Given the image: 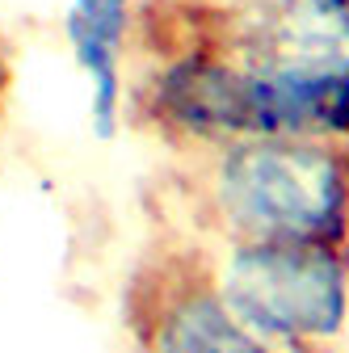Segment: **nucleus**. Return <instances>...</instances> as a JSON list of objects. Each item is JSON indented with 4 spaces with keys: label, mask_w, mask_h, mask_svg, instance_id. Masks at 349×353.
Instances as JSON below:
<instances>
[{
    "label": "nucleus",
    "mask_w": 349,
    "mask_h": 353,
    "mask_svg": "<svg viewBox=\"0 0 349 353\" xmlns=\"http://www.w3.org/2000/svg\"><path fill=\"white\" fill-rule=\"evenodd\" d=\"M202 202L228 244H349V143L236 139L215 148Z\"/></svg>",
    "instance_id": "nucleus-1"
},
{
    "label": "nucleus",
    "mask_w": 349,
    "mask_h": 353,
    "mask_svg": "<svg viewBox=\"0 0 349 353\" xmlns=\"http://www.w3.org/2000/svg\"><path fill=\"white\" fill-rule=\"evenodd\" d=\"M215 286L252 336L286 349H328L349 320V244H228Z\"/></svg>",
    "instance_id": "nucleus-2"
},
{
    "label": "nucleus",
    "mask_w": 349,
    "mask_h": 353,
    "mask_svg": "<svg viewBox=\"0 0 349 353\" xmlns=\"http://www.w3.org/2000/svg\"><path fill=\"white\" fill-rule=\"evenodd\" d=\"M126 324L143 353H295L252 336L215 286V265L198 252L143 261L126 290Z\"/></svg>",
    "instance_id": "nucleus-3"
},
{
    "label": "nucleus",
    "mask_w": 349,
    "mask_h": 353,
    "mask_svg": "<svg viewBox=\"0 0 349 353\" xmlns=\"http://www.w3.org/2000/svg\"><path fill=\"white\" fill-rule=\"evenodd\" d=\"M139 110L164 139L186 148L215 152L236 139H252L248 72L219 51H190L164 59L139 93Z\"/></svg>",
    "instance_id": "nucleus-4"
},
{
    "label": "nucleus",
    "mask_w": 349,
    "mask_h": 353,
    "mask_svg": "<svg viewBox=\"0 0 349 353\" xmlns=\"http://www.w3.org/2000/svg\"><path fill=\"white\" fill-rule=\"evenodd\" d=\"M219 55L252 68H349V0H248L219 13Z\"/></svg>",
    "instance_id": "nucleus-5"
},
{
    "label": "nucleus",
    "mask_w": 349,
    "mask_h": 353,
    "mask_svg": "<svg viewBox=\"0 0 349 353\" xmlns=\"http://www.w3.org/2000/svg\"><path fill=\"white\" fill-rule=\"evenodd\" d=\"M135 0H72L63 13L68 51L89 84V122L97 139H114L126 118V38Z\"/></svg>",
    "instance_id": "nucleus-6"
},
{
    "label": "nucleus",
    "mask_w": 349,
    "mask_h": 353,
    "mask_svg": "<svg viewBox=\"0 0 349 353\" xmlns=\"http://www.w3.org/2000/svg\"><path fill=\"white\" fill-rule=\"evenodd\" d=\"M5 93H9V59H5V42H0V105H5Z\"/></svg>",
    "instance_id": "nucleus-7"
},
{
    "label": "nucleus",
    "mask_w": 349,
    "mask_h": 353,
    "mask_svg": "<svg viewBox=\"0 0 349 353\" xmlns=\"http://www.w3.org/2000/svg\"><path fill=\"white\" fill-rule=\"evenodd\" d=\"M295 353H328V349H295Z\"/></svg>",
    "instance_id": "nucleus-8"
}]
</instances>
